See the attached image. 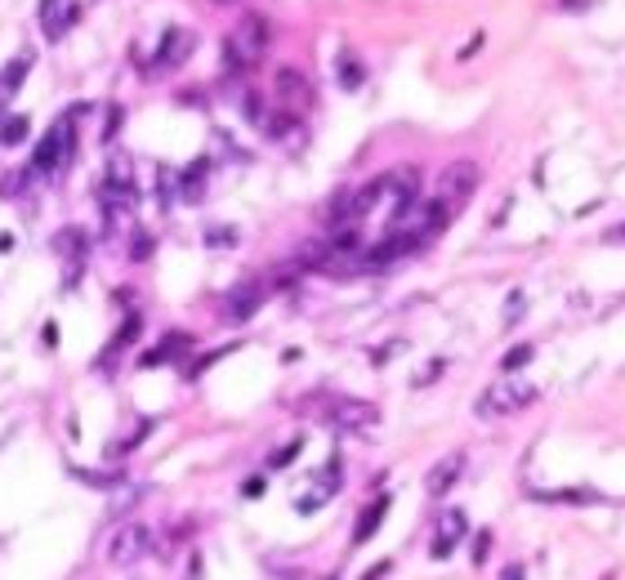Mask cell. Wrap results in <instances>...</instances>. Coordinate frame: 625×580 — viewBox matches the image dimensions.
Wrapping results in <instances>:
<instances>
[{
    "label": "cell",
    "instance_id": "11",
    "mask_svg": "<svg viewBox=\"0 0 625 580\" xmlns=\"http://www.w3.org/2000/svg\"><path fill=\"white\" fill-rule=\"evenodd\" d=\"M263 295H268V286H263L259 277H246L242 286L228 290V299H224V317H228V322H250V317L263 308Z\"/></svg>",
    "mask_w": 625,
    "mask_h": 580
},
{
    "label": "cell",
    "instance_id": "26",
    "mask_svg": "<svg viewBox=\"0 0 625 580\" xmlns=\"http://www.w3.org/2000/svg\"><path fill=\"white\" fill-rule=\"evenodd\" d=\"M299 447H304V442H299V438H290V442H286L281 451H272V456H268V468H286V464L299 456Z\"/></svg>",
    "mask_w": 625,
    "mask_h": 580
},
{
    "label": "cell",
    "instance_id": "28",
    "mask_svg": "<svg viewBox=\"0 0 625 580\" xmlns=\"http://www.w3.org/2000/svg\"><path fill=\"white\" fill-rule=\"evenodd\" d=\"M152 254V236L147 232H134L129 236V259H147Z\"/></svg>",
    "mask_w": 625,
    "mask_h": 580
},
{
    "label": "cell",
    "instance_id": "17",
    "mask_svg": "<svg viewBox=\"0 0 625 580\" xmlns=\"http://www.w3.org/2000/svg\"><path fill=\"white\" fill-rule=\"evenodd\" d=\"M335 482H340V460L326 464V473L317 477V486H308L313 495H299V500H295V509H299V513H313V509H322V504L335 495Z\"/></svg>",
    "mask_w": 625,
    "mask_h": 580
},
{
    "label": "cell",
    "instance_id": "9",
    "mask_svg": "<svg viewBox=\"0 0 625 580\" xmlns=\"http://www.w3.org/2000/svg\"><path fill=\"white\" fill-rule=\"evenodd\" d=\"M465 531H469V518L460 513V509H447V513H438V522H433V540H429V554L442 563V558H451L456 554V545L465 540Z\"/></svg>",
    "mask_w": 625,
    "mask_h": 580
},
{
    "label": "cell",
    "instance_id": "35",
    "mask_svg": "<svg viewBox=\"0 0 625 580\" xmlns=\"http://www.w3.org/2000/svg\"><path fill=\"white\" fill-rule=\"evenodd\" d=\"M322 580H340V576H322Z\"/></svg>",
    "mask_w": 625,
    "mask_h": 580
},
{
    "label": "cell",
    "instance_id": "27",
    "mask_svg": "<svg viewBox=\"0 0 625 580\" xmlns=\"http://www.w3.org/2000/svg\"><path fill=\"white\" fill-rule=\"evenodd\" d=\"M237 241V232L228 228V224H215V228H206V245H233Z\"/></svg>",
    "mask_w": 625,
    "mask_h": 580
},
{
    "label": "cell",
    "instance_id": "3",
    "mask_svg": "<svg viewBox=\"0 0 625 580\" xmlns=\"http://www.w3.org/2000/svg\"><path fill=\"white\" fill-rule=\"evenodd\" d=\"M72 116H76V112H72ZM72 116H67V120H58V125H54V129L36 143L31 165H27L36 179L58 174V170H67V165H72V152H76V120H72Z\"/></svg>",
    "mask_w": 625,
    "mask_h": 580
},
{
    "label": "cell",
    "instance_id": "30",
    "mask_svg": "<svg viewBox=\"0 0 625 580\" xmlns=\"http://www.w3.org/2000/svg\"><path fill=\"white\" fill-rule=\"evenodd\" d=\"M518 317H522V295H518V290H513V295H509V313H504V322H509V326H513V322H518Z\"/></svg>",
    "mask_w": 625,
    "mask_h": 580
},
{
    "label": "cell",
    "instance_id": "15",
    "mask_svg": "<svg viewBox=\"0 0 625 580\" xmlns=\"http://www.w3.org/2000/svg\"><path fill=\"white\" fill-rule=\"evenodd\" d=\"M31 63H36V54H31V49H22V54H13V58L0 67V108H4L18 90H22V81H27Z\"/></svg>",
    "mask_w": 625,
    "mask_h": 580
},
{
    "label": "cell",
    "instance_id": "33",
    "mask_svg": "<svg viewBox=\"0 0 625 580\" xmlns=\"http://www.w3.org/2000/svg\"><path fill=\"white\" fill-rule=\"evenodd\" d=\"M246 495H250V500H254V495H263V482H259V477H250V482H246Z\"/></svg>",
    "mask_w": 625,
    "mask_h": 580
},
{
    "label": "cell",
    "instance_id": "32",
    "mask_svg": "<svg viewBox=\"0 0 625 580\" xmlns=\"http://www.w3.org/2000/svg\"><path fill=\"white\" fill-rule=\"evenodd\" d=\"M384 576H388V563H379V567H371V572H367V576H362V580H384Z\"/></svg>",
    "mask_w": 625,
    "mask_h": 580
},
{
    "label": "cell",
    "instance_id": "5",
    "mask_svg": "<svg viewBox=\"0 0 625 580\" xmlns=\"http://www.w3.org/2000/svg\"><path fill=\"white\" fill-rule=\"evenodd\" d=\"M147 554H152V527L147 522L129 518L121 527H112V536H108V563L112 567H134Z\"/></svg>",
    "mask_w": 625,
    "mask_h": 580
},
{
    "label": "cell",
    "instance_id": "20",
    "mask_svg": "<svg viewBox=\"0 0 625 580\" xmlns=\"http://www.w3.org/2000/svg\"><path fill=\"white\" fill-rule=\"evenodd\" d=\"M388 504H393L388 495H375L371 504L362 509V518H358V531H353V545H367V540H371L375 531H379V522H384V513H388Z\"/></svg>",
    "mask_w": 625,
    "mask_h": 580
},
{
    "label": "cell",
    "instance_id": "13",
    "mask_svg": "<svg viewBox=\"0 0 625 580\" xmlns=\"http://www.w3.org/2000/svg\"><path fill=\"white\" fill-rule=\"evenodd\" d=\"M460 473H465V456H460V451H451V456H442V460L429 468V477H424V491L438 500V495H447V491L460 482Z\"/></svg>",
    "mask_w": 625,
    "mask_h": 580
},
{
    "label": "cell",
    "instance_id": "21",
    "mask_svg": "<svg viewBox=\"0 0 625 580\" xmlns=\"http://www.w3.org/2000/svg\"><path fill=\"white\" fill-rule=\"evenodd\" d=\"M76 13H81L76 4H63V9L54 4V9H45V13H40V27H45V36H49V40H63V36L72 31Z\"/></svg>",
    "mask_w": 625,
    "mask_h": 580
},
{
    "label": "cell",
    "instance_id": "14",
    "mask_svg": "<svg viewBox=\"0 0 625 580\" xmlns=\"http://www.w3.org/2000/svg\"><path fill=\"white\" fill-rule=\"evenodd\" d=\"M263 134H268L272 143L299 147V143H304V120H299L295 112H281V108H277V112L263 116Z\"/></svg>",
    "mask_w": 625,
    "mask_h": 580
},
{
    "label": "cell",
    "instance_id": "12",
    "mask_svg": "<svg viewBox=\"0 0 625 580\" xmlns=\"http://www.w3.org/2000/svg\"><path fill=\"white\" fill-rule=\"evenodd\" d=\"M54 250H58V259H63V268H67V286H76L81 281V272H85V254H90V236L81 228H63L54 236Z\"/></svg>",
    "mask_w": 625,
    "mask_h": 580
},
{
    "label": "cell",
    "instance_id": "2",
    "mask_svg": "<svg viewBox=\"0 0 625 580\" xmlns=\"http://www.w3.org/2000/svg\"><path fill=\"white\" fill-rule=\"evenodd\" d=\"M531 402H536V384H527V379H518V375H504V379L487 384V388L478 393L474 415H478V420H504V415L527 411Z\"/></svg>",
    "mask_w": 625,
    "mask_h": 580
},
{
    "label": "cell",
    "instance_id": "29",
    "mask_svg": "<svg viewBox=\"0 0 625 580\" xmlns=\"http://www.w3.org/2000/svg\"><path fill=\"white\" fill-rule=\"evenodd\" d=\"M487 549H492V531H483L474 540V567H487Z\"/></svg>",
    "mask_w": 625,
    "mask_h": 580
},
{
    "label": "cell",
    "instance_id": "10",
    "mask_svg": "<svg viewBox=\"0 0 625 580\" xmlns=\"http://www.w3.org/2000/svg\"><path fill=\"white\" fill-rule=\"evenodd\" d=\"M188 54H192V31L165 27V31H161V45H156V54H152V72H174V67L188 63Z\"/></svg>",
    "mask_w": 625,
    "mask_h": 580
},
{
    "label": "cell",
    "instance_id": "4",
    "mask_svg": "<svg viewBox=\"0 0 625 580\" xmlns=\"http://www.w3.org/2000/svg\"><path fill=\"white\" fill-rule=\"evenodd\" d=\"M478 179H483V170L474 165V161H451L442 174H438V201L451 210V215H460L465 206H469V197L478 192Z\"/></svg>",
    "mask_w": 625,
    "mask_h": 580
},
{
    "label": "cell",
    "instance_id": "6",
    "mask_svg": "<svg viewBox=\"0 0 625 580\" xmlns=\"http://www.w3.org/2000/svg\"><path fill=\"white\" fill-rule=\"evenodd\" d=\"M313 85H308V76L304 72H295V67H277V76H272V103L281 108V112H295L304 116L313 108Z\"/></svg>",
    "mask_w": 625,
    "mask_h": 580
},
{
    "label": "cell",
    "instance_id": "25",
    "mask_svg": "<svg viewBox=\"0 0 625 580\" xmlns=\"http://www.w3.org/2000/svg\"><path fill=\"white\" fill-rule=\"evenodd\" d=\"M156 192H161V206L170 210V206L179 201V174H170V170H161V174H156Z\"/></svg>",
    "mask_w": 625,
    "mask_h": 580
},
{
    "label": "cell",
    "instance_id": "31",
    "mask_svg": "<svg viewBox=\"0 0 625 580\" xmlns=\"http://www.w3.org/2000/svg\"><path fill=\"white\" fill-rule=\"evenodd\" d=\"M496 580H527V572H522V563H509V567H500Z\"/></svg>",
    "mask_w": 625,
    "mask_h": 580
},
{
    "label": "cell",
    "instance_id": "7",
    "mask_svg": "<svg viewBox=\"0 0 625 580\" xmlns=\"http://www.w3.org/2000/svg\"><path fill=\"white\" fill-rule=\"evenodd\" d=\"M375 188H379V206H388V210L397 215L402 206L420 201V170H415V165H397V170L379 174Z\"/></svg>",
    "mask_w": 625,
    "mask_h": 580
},
{
    "label": "cell",
    "instance_id": "1",
    "mask_svg": "<svg viewBox=\"0 0 625 580\" xmlns=\"http://www.w3.org/2000/svg\"><path fill=\"white\" fill-rule=\"evenodd\" d=\"M268 45H272V22H268V13H259V9H250L242 13V22L233 27V36L224 40V72L228 76H246L250 67L268 54Z\"/></svg>",
    "mask_w": 625,
    "mask_h": 580
},
{
    "label": "cell",
    "instance_id": "23",
    "mask_svg": "<svg viewBox=\"0 0 625 580\" xmlns=\"http://www.w3.org/2000/svg\"><path fill=\"white\" fill-rule=\"evenodd\" d=\"M27 134H31V120H27L22 112L0 116V143H4V147H18V143H22Z\"/></svg>",
    "mask_w": 625,
    "mask_h": 580
},
{
    "label": "cell",
    "instance_id": "19",
    "mask_svg": "<svg viewBox=\"0 0 625 580\" xmlns=\"http://www.w3.org/2000/svg\"><path fill=\"white\" fill-rule=\"evenodd\" d=\"M335 81H340V90H362L367 67H362V58H358L353 49H340V54H335Z\"/></svg>",
    "mask_w": 625,
    "mask_h": 580
},
{
    "label": "cell",
    "instance_id": "34",
    "mask_svg": "<svg viewBox=\"0 0 625 580\" xmlns=\"http://www.w3.org/2000/svg\"><path fill=\"white\" fill-rule=\"evenodd\" d=\"M608 241H625V224H621V228H612V232H608Z\"/></svg>",
    "mask_w": 625,
    "mask_h": 580
},
{
    "label": "cell",
    "instance_id": "18",
    "mask_svg": "<svg viewBox=\"0 0 625 580\" xmlns=\"http://www.w3.org/2000/svg\"><path fill=\"white\" fill-rule=\"evenodd\" d=\"M192 348V335H183V331H170L161 344L152 348V352H143V366H161V361H179L183 352Z\"/></svg>",
    "mask_w": 625,
    "mask_h": 580
},
{
    "label": "cell",
    "instance_id": "22",
    "mask_svg": "<svg viewBox=\"0 0 625 580\" xmlns=\"http://www.w3.org/2000/svg\"><path fill=\"white\" fill-rule=\"evenodd\" d=\"M531 500H545V504H594L603 495L590 491V486H572V491H531Z\"/></svg>",
    "mask_w": 625,
    "mask_h": 580
},
{
    "label": "cell",
    "instance_id": "8",
    "mask_svg": "<svg viewBox=\"0 0 625 580\" xmlns=\"http://www.w3.org/2000/svg\"><path fill=\"white\" fill-rule=\"evenodd\" d=\"M326 420L340 429V433H375V424H379V411H375L371 402H362V397H335L331 402V411H326Z\"/></svg>",
    "mask_w": 625,
    "mask_h": 580
},
{
    "label": "cell",
    "instance_id": "24",
    "mask_svg": "<svg viewBox=\"0 0 625 580\" xmlns=\"http://www.w3.org/2000/svg\"><path fill=\"white\" fill-rule=\"evenodd\" d=\"M531 357H536V348H531V344H513L504 357H500V370H504V375H513V370H522Z\"/></svg>",
    "mask_w": 625,
    "mask_h": 580
},
{
    "label": "cell",
    "instance_id": "16",
    "mask_svg": "<svg viewBox=\"0 0 625 580\" xmlns=\"http://www.w3.org/2000/svg\"><path fill=\"white\" fill-rule=\"evenodd\" d=\"M206 183H210V161L197 156L192 165L179 170V201H201L206 197Z\"/></svg>",
    "mask_w": 625,
    "mask_h": 580
}]
</instances>
